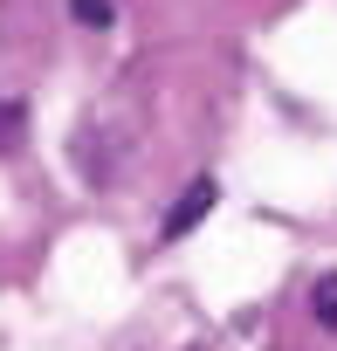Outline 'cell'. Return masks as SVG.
Instances as JSON below:
<instances>
[{
  "instance_id": "obj_1",
  "label": "cell",
  "mask_w": 337,
  "mask_h": 351,
  "mask_svg": "<svg viewBox=\"0 0 337 351\" xmlns=\"http://www.w3.org/2000/svg\"><path fill=\"white\" fill-rule=\"evenodd\" d=\"M214 200H221V180H193L179 200H173V214H165V241H179V234H193L207 214H214Z\"/></svg>"
},
{
  "instance_id": "obj_2",
  "label": "cell",
  "mask_w": 337,
  "mask_h": 351,
  "mask_svg": "<svg viewBox=\"0 0 337 351\" xmlns=\"http://www.w3.org/2000/svg\"><path fill=\"white\" fill-rule=\"evenodd\" d=\"M310 310H316V324H323V330H337V276H323V282H316Z\"/></svg>"
},
{
  "instance_id": "obj_3",
  "label": "cell",
  "mask_w": 337,
  "mask_h": 351,
  "mask_svg": "<svg viewBox=\"0 0 337 351\" xmlns=\"http://www.w3.org/2000/svg\"><path fill=\"white\" fill-rule=\"evenodd\" d=\"M69 14H76L83 28H110V21H117V8H110V0H69Z\"/></svg>"
}]
</instances>
